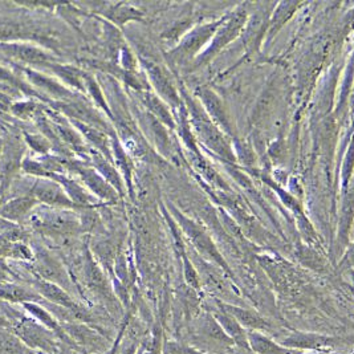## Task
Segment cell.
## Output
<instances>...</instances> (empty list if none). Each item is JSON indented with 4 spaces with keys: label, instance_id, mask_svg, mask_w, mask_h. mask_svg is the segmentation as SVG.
I'll use <instances>...</instances> for the list:
<instances>
[{
    "label": "cell",
    "instance_id": "7a4b0ae2",
    "mask_svg": "<svg viewBox=\"0 0 354 354\" xmlns=\"http://www.w3.org/2000/svg\"><path fill=\"white\" fill-rule=\"evenodd\" d=\"M33 227L48 235L66 236L79 231L80 221L72 209H55L43 211L31 218Z\"/></svg>",
    "mask_w": 354,
    "mask_h": 354
},
{
    "label": "cell",
    "instance_id": "5bb4252c",
    "mask_svg": "<svg viewBox=\"0 0 354 354\" xmlns=\"http://www.w3.org/2000/svg\"><path fill=\"white\" fill-rule=\"evenodd\" d=\"M65 333L69 339L79 348L84 349H93V351H102L105 345V338L98 335L96 330L89 329L86 325L82 324H63Z\"/></svg>",
    "mask_w": 354,
    "mask_h": 354
},
{
    "label": "cell",
    "instance_id": "836d02e7",
    "mask_svg": "<svg viewBox=\"0 0 354 354\" xmlns=\"http://www.w3.org/2000/svg\"><path fill=\"white\" fill-rule=\"evenodd\" d=\"M138 348H140V345L137 342H130L129 345L125 346L124 349H121L118 354H136Z\"/></svg>",
    "mask_w": 354,
    "mask_h": 354
},
{
    "label": "cell",
    "instance_id": "4fadbf2b",
    "mask_svg": "<svg viewBox=\"0 0 354 354\" xmlns=\"http://www.w3.org/2000/svg\"><path fill=\"white\" fill-rule=\"evenodd\" d=\"M215 24H209L194 30L193 32L185 36V39L179 43L177 48L171 52V56L177 60H186L193 57L194 55L205 46V43L214 32Z\"/></svg>",
    "mask_w": 354,
    "mask_h": 354
},
{
    "label": "cell",
    "instance_id": "f1b7e54d",
    "mask_svg": "<svg viewBox=\"0 0 354 354\" xmlns=\"http://www.w3.org/2000/svg\"><path fill=\"white\" fill-rule=\"evenodd\" d=\"M0 257L6 258L17 259V260H33L35 252L32 248H30L24 242H15L8 244L1 252Z\"/></svg>",
    "mask_w": 354,
    "mask_h": 354
},
{
    "label": "cell",
    "instance_id": "277c9868",
    "mask_svg": "<svg viewBox=\"0 0 354 354\" xmlns=\"http://www.w3.org/2000/svg\"><path fill=\"white\" fill-rule=\"evenodd\" d=\"M24 151L26 145L20 137L10 134L4 140L3 153L0 158V195H4L8 192L12 179L17 176V171L21 170Z\"/></svg>",
    "mask_w": 354,
    "mask_h": 354
},
{
    "label": "cell",
    "instance_id": "4dcf8cb0",
    "mask_svg": "<svg viewBox=\"0 0 354 354\" xmlns=\"http://www.w3.org/2000/svg\"><path fill=\"white\" fill-rule=\"evenodd\" d=\"M162 330L160 328L154 329L151 342L149 345L144 344V353L142 354H162L163 346H162Z\"/></svg>",
    "mask_w": 354,
    "mask_h": 354
},
{
    "label": "cell",
    "instance_id": "7c38bea8",
    "mask_svg": "<svg viewBox=\"0 0 354 354\" xmlns=\"http://www.w3.org/2000/svg\"><path fill=\"white\" fill-rule=\"evenodd\" d=\"M141 64L145 68L146 75L151 82L153 88L158 92V95L167 102L178 105L179 98H178L177 92L161 65L153 63L150 60H141Z\"/></svg>",
    "mask_w": 354,
    "mask_h": 354
},
{
    "label": "cell",
    "instance_id": "4316f807",
    "mask_svg": "<svg viewBox=\"0 0 354 354\" xmlns=\"http://www.w3.org/2000/svg\"><path fill=\"white\" fill-rule=\"evenodd\" d=\"M227 310L236 322L239 324H243L248 328H252V329H264L267 325L266 322H263L259 316H257L255 313L252 312H248V310H244V309H239V308H234V306H227Z\"/></svg>",
    "mask_w": 354,
    "mask_h": 354
},
{
    "label": "cell",
    "instance_id": "8fae6325",
    "mask_svg": "<svg viewBox=\"0 0 354 354\" xmlns=\"http://www.w3.org/2000/svg\"><path fill=\"white\" fill-rule=\"evenodd\" d=\"M86 163L91 165L97 173L112 186L120 196L125 195L127 193L125 182L112 162L108 161L101 153H98L95 149H91L88 153V157H86Z\"/></svg>",
    "mask_w": 354,
    "mask_h": 354
},
{
    "label": "cell",
    "instance_id": "d6a6232c",
    "mask_svg": "<svg viewBox=\"0 0 354 354\" xmlns=\"http://www.w3.org/2000/svg\"><path fill=\"white\" fill-rule=\"evenodd\" d=\"M165 351L170 354H203L201 353V352L194 351L192 348L179 346V345H176V344H167L166 348H165Z\"/></svg>",
    "mask_w": 354,
    "mask_h": 354
},
{
    "label": "cell",
    "instance_id": "ac0fdd59",
    "mask_svg": "<svg viewBox=\"0 0 354 354\" xmlns=\"http://www.w3.org/2000/svg\"><path fill=\"white\" fill-rule=\"evenodd\" d=\"M44 69H47L49 75H55V77H57L60 82H63L66 88H73L75 91L80 92V93H86L85 89V76L86 73L80 71L76 66L72 65L57 64V63H52V64L46 65Z\"/></svg>",
    "mask_w": 354,
    "mask_h": 354
},
{
    "label": "cell",
    "instance_id": "e0dca14e",
    "mask_svg": "<svg viewBox=\"0 0 354 354\" xmlns=\"http://www.w3.org/2000/svg\"><path fill=\"white\" fill-rule=\"evenodd\" d=\"M23 308L27 313H30L32 316V319H35L36 322H40L44 328H47L48 330H50L56 337L62 341H64L66 344L72 345L73 348L79 349L69 337L66 336L65 333L64 328H63V324L59 322L48 309L41 304H37V303H27V304H23Z\"/></svg>",
    "mask_w": 354,
    "mask_h": 354
},
{
    "label": "cell",
    "instance_id": "603a6c76",
    "mask_svg": "<svg viewBox=\"0 0 354 354\" xmlns=\"http://www.w3.org/2000/svg\"><path fill=\"white\" fill-rule=\"evenodd\" d=\"M141 93V100L142 102L145 104L146 108L149 109V113L153 114L158 121H161L163 124L169 125V127H174V122H173V118H171V114L167 111V108L163 105L161 100L156 95L144 91V92H140Z\"/></svg>",
    "mask_w": 354,
    "mask_h": 354
},
{
    "label": "cell",
    "instance_id": "d6986e66",
    "mask_svg": "<svg viewBox=\"0 0 354 354\" xmlns=\"http://www.w3.org/2000/svg\"><path fill=\"white\" fill-rule=\"evenodd\" d=\"M0 300L21 306L27 303H44V299L33 288H27L15 283H0Z\"/></svg>",
    "mask_w": 354,
    "mask_h": 354
},
{
    "label": "cell",
    "instance_id": "ba28073f",
    "mask_svg": "<svg viewBox=\"0 0 354 354\" xmlns=\"http://www.w3.org/2000/svg\"><path fill=\"white\" fill-rule=\"evenodd\" d=\"M0 52L17 63H24L31 66L44 68L46 65L55 63V57L46 49L28 43L0 41Z\"/></svg>",
    "mask_w": 354,
    "mask_h": 354
},
{
    "label": "cell",
    "instance_id": "83f0119b",
    "mask_svg": "<svg viewBox=\"0 0 354 354\" xmlns=\"http://www.w3.org/2000/svg\"><path fill=\"white\" fill-rule=\"evenodd\" d=\"M43 111L41 106H39V104L32 100H27V101H17L12 102L10 113L14 114L17 118L21 120H30V118H36V115Z\"/></svg>",
    "mask_w": 354,
    "mask_h": 354
},
{
    "label": "cell",
    "instance_id": "7402d4cb",
    "mask_svg": "<svg viewBox=\"0 0 354 354\" xmlns=\"http://www.w3.org/2000/svg\"><path fill=\"white\" fill-rule=\"evenodd\" d=\"M247 337H248V345L259 354H300L276 345L274 341L264 337L258 332H250Z\"/></svg>",
    "mask_w": 354,
    "mask_h": 354
},
{
    "label": "cell",
    "instance_id": "1f68e13d",
    "mask_svg": "<svg viewBox=\"0 0 354 354\" xmlns=\"http://www.w3.org/2000/svg\"><path fill=\"white\" fill-rule=\"evenodd\" d=\"M130 315H128L127 317H125V320L122 322V325H121V328H120V330H118V335H117V338H115V341L113 342L112 345L108 348V351H105V352H102V353L100 354H118L120 353V346H121V341H122V337H124V335H125V330H127V328H128V324H129Z\"/></svg>",
    "mask_w": 354,
    "mask_h": 354
},
{
    "label": "cell",
    "instance_id": "30bf717a",
    "mask_svg": "<svg viewBox=\"0 0 354 354\" xmlns=\"http://www.w3.org/2000/svg\"><path fill=\"white\" fill-rule=\"evenodd\" d=\"M33 290H36L43 299L44 301H47L49 304L53 306H62L65 309L73 310V312H82L85 310L84 306H81L69 293L68 290L62 288L57 284L49 283L43 279H36L32 281Z\"/></svg>",
    "mask_w": 354,
    "mask_h": 354
},
{
    "label": "cell",
    "instance_id": "d4e9b609",
    "mask_svg": "<svg viewBox=\"0 0 354 354\" xmlns=\"http://www.w3.org/2000/svg\"><path fill=\"white\" fill-rule=\"evenodd\" d=\"M218 320L222 324L223 330L231 338L235 339V342L238 345H241L243 348H248V337L247 333H244L241 324L236 322L231 315H218Z\"/></svg>",
    "mask_w": 354,
    "mask_h": 354
},
{
    "label": "cell",
    "instance_id": "d590c367",
    "mask_svg": "<svg viewBox=\"0 0 354 354\" xmlns=\"http://www.w3.org/2000/svg\"><path fill=\"white\" fill-rule=\"evenodd\" d=\"M144 353V344L142 345H140V348H138V351H137V353L136 354H142Z\"/></svg>",
    "mask_w": 354,
    "mask_h": 354
},
{
    "label": "cell",
    "instance_id": "8992f818",
    "mask_svg": "<svg viewBox=\"0 0 354 354\" xmlns=\"http://www.w3.org/2000/svg\"><path fill=\"white\" fill-rule=\"evenodd\" d=\"M14 333L20 341L33 349H40L46 353H55L57 349V337L35 319L17 322L14 326Z\"/></svg>",
    "mask_w": 354,
    "mask_h": 354
},
{
    "label": "cell",
    "instance_id": "44dd1931",
    "mask_svg": "<svg viewBox=\"0 0 354 354\" xmlns=\"http://www.w3.org/2000/svg\"><path fill=\"white\" fill-rule=\"evenodd\" d=\"M106 12H102V15L109 19L112 23L117 26H124L125 23L131 20H138L142 17V12L131 7L127 3H118V4H111L105 10Z\"/></svg>",
    "mask_w": 354,
    "mask_h": 354
},
{
    "label": "cell",
    "instance_id": "6da1fadb",
    "mask_svg": "<svg viewBox=\"0 0 354 354\" xmlns=\"http://www.w3.org/2000/svg\"><path fill=\"white\" fill-rule=\"evenodd\" d=\"M17 68L33 89L40 96H44V100L49 102V105L52 102H66L81 97L77 96L75 91L66 88L63 82L56 80L53 76L41 73L35 68L19 66V65H17Z\"/></svg>",
    "mask_w": 354,
    "mask_h": 354
},
{
    "label": "cell",
    "instance_id": "cb8c5ba5",
    "mask_svg": "<svg viewBox=\"0 0 354 354\" xmlns=\"http://www.w3.org/2000/svg\"><path fill=\"white\" fill-rule=\"evenodd\" d=\"M85 89H86V93L91 96V98L93 100V102L96 104V106H98L101 111L106 113L109 115V118L113 120L112 111H111V105L109 102L106 101V96L105 93L102 92L100 84L97 82L96 79L91 75L86 73L85 76Z\"/></svg>",
    "mask_w": 354,
    "mask_h": 354
},
{
    "label": "cell",
    "instance_id": "ffe728a7",
    "mask_svg": "<svg viewBox=\"0 0 354 354\" xmlns=\"http://www.w3.org/2000/svg\"><path fill=\"white\" fill-rule=\"evenodd\" d=\"M112 140V158L113 165L121 174V177L125 182L127 190H129L130 194H133V186H131V174H133V167H131V160L127 149L120 142L117 138V133H113L111 136Z\"/></svg>",
    "mask_w": 354,
    "mask_h": 354
},
{
    "label": "cell",
    "instance_id": "e575fe53",
    "mask_svg": "<svg viewBox=\"0 0 354 354\" xmlns=\"http://www.w3.org/2000/svg\"><path fill=\"white\" fill-rule=\"evenodd\" d=\"M3 145H4V141H3V138L0 137V158H1V153H3Z\"/></svg>",
    "mask_w": 354,
    "mask_h": 354
},
{
    "label": "cell",
    "instance_id": "3957f363",
    "mask_svg": "<svg viewBox=\"0 0 354 354\" xmlns=\"http://www.w3.org/2000/svg\"><path fill=\"white\" fill-rule=\"evenodd\" d=\"M68 171L76 174L85 189L95 195L100 202L114 203L118 201V193L86 162L71 158Z\"/></svg>",
    "mask_w": 354,
    "mask_h": 354
},
{
    "label": "cell",
    "instance_id": "9a60e30c",
    "mask_svg": "<svg viewBox=\"0 0 354 354\" xmlns=\"http://www.w3.org/2000/svg\"><path fill=\"white\" fill-rule=\"evenodd\" d=\"M71 124L77 129L86 144H89L91 149H95L98 153H101L108 161L113 163L112 158V140L108 133L104 130L97 129L95 127L82 124L79 121L69 120Z\"/></svg>",
    "mask_w": 354,
    "mask_h": 354
},
{
    "label": "cell",
    "instance_id": "5b68a950",
    "mask_svg": "<svg viewBox=\"0 0 354 354\" xmlns=\"http://www.w3.org/2000/svg\"><path fill=\"white\" fill-rule=\"evenodd\" d=\"M50 106L60 114H64V117L68 120L79 121L82 124L95 127L97 129L104 130L105 133H115L112 127L106 122V120H104L101 114L97 112V109L81 97L66 102H52Z\"/></svg>",
    "mask_w": 354,
    "mask_h": 354
},
{
    "label": "cell",
    "instance_id": "2e32d148",
    "mask_svg": "<svg viewBox=\"0 0 354 354\" xmlns=\"http://www.w3.org/2000/svg\"><path fill=\"white\" fill-rule=\"evenodd\" d=\"M39 205V202L28 194L17 196L0 206V218L8 222L19 223L24 221L33 209Z\"/></svg>",
    "mask_w": 354,
    "mask_h": 354
},
{
    "label": "cell",
    "instance_id": "9c48e42d",
    "mask_svg": "<svg viewBox=\"0 0 354 354\" xmlns=\"http://www.w3.org/2000/svg\"><path fill=\"white\" fill-rule=\"evenodd\" d=\"M35 272L39 276V279H43L49 283L57 284L62 288L66 290V287L71 286L69 276L65 272L64 267L56 260L52 258L47 252H37L35 254Z\"/></svg>",
    "mask_w": 354,
    "mask_h": 354
},
{
    "label": "cell",
    "instance_id": "f546056e",
    "mask_svg": "<svg viewBox=\"0 0 354 354\" xmlns=\"http://www.w3.org/2000/svg\"><path fill=\"white\" fill-rule=\"evenodd\" d=\"M24 141L32 149L33 151H36L41 156H47L50 150H53V146L49 142L48 138L46 136H43L41 133L24 131Z\"/></svg>",
    "mask_w": 354,
    "mask_h": 354
},
{
    "label": "cell",
    "instance_id": "484cf974",
    "mask_svg": "<svg viewBox=\"0 0 354 354\" xmlns=\"http://www.w3.org/2000/svg\"><path fill=\"white\" fill-rule=\"evenodd\" d=\"M330 338L322 337L316 335H304V336H296V337L287 339V344L295 348H303V349H317V348H325L332 345Z\"/></svg>",
    "mask_w": 354,
    "mask_h": 354
},
{
    "label": "cell",
    "instance_id": "52a82bcc",
    "mask_svg": "<svg viewBox=\"0 0 354 354\" xmlns=\"http://www.w3.org/2000/svg\"><path fill=\"white\" fill-rule=\"evenodd\" d=\"M28 195L39 203L47 205L50 209H80L65 194L64 189L55 180L47 178H35Z\"/></svg>",
    "mask_w": 354,
    "mask_h": 354
}]
</instances>
